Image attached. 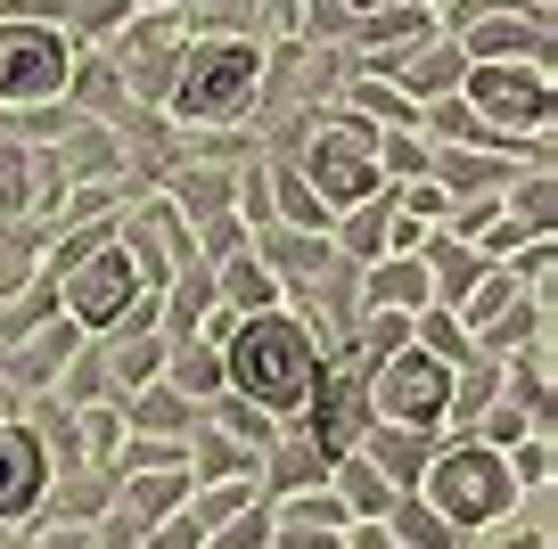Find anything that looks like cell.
Here are the masks:
<instances>
[{
    "label": "cell",
    "instance_id": "obj_8",
    "mask_svg": "<svg viewBox=\"0 0 558 549\" xmlns=\"http://www.w3.org/2000/svg\"><path fill=\"white\" fill-rule=\"evenodd\" d=\"M41 476H50V460H41V443L25 427H0V516H25L41 500Z\"/></svg>",
    "mask_w": 558,
    "mask_h": 549
},
{
    "label": "cell",
    "instance_id": "obj_12",
    "mask_svg": "<svg viewBox=\"0 0 558 549\" xmlns=\"http://www.w3.org/2000/svg\"><path fill=\"white\" fill-rule=\"evenodd\" d=\"M469 279H476V255H452V246H444V288L460 295V288H469Z\"/></svg>",
    "mask_w": 558,
    "mask_h": 549
},
{
    "label": "cell",
    "instance_id": "obj_5",
    "mask_svg": "<svg viewBox=\"0 0 558 549\" xmlns=\"http://www.w3.org/2000/svg\"><path fill=\"white\" fill-rule=\"evenodd\" d=\"M369 402H378L386 418H402V427H427V418H444V402H452V369L427 361V353H402V361L378 369Z\"/></svg>",
    "mask_w": 558,
    "mask_h": 549
},
{
    "label": "cell",
    "instance_id": "obj_9",
    "mask_svg": "<svg viewBox=\"0 0 558 549\" xmlns=\"http://www.w3.org/2000/svg\"><path fill=\"white\" fill-rule=\"evenodd\" d=\"M469 83H476V99H485L493 115H518V123H550V83H542V74H518V66H476Z\"/></svg>",
    "mask_w": 558,
    "mask_h": 549
},
{
    "label": "cell",
    "instance_id": "obj_13",
    "mask_svg": "<svg viewBox=\"0 0 558 549\" xmlns=\"http://www.w3.org/2000/svg\"><path fill=\"white\" fill-rule=\"evenodd\" d=\"M353 9H386V0H353Z\"/></svg>",
    "mask_w": 558,
    "mask_h": 549
},
{
    "label": "cell",
    "instance_id": "obj_7",
    "mask_svg": "<svg viewBox=\"0 0 558 549\" xmlns=\"http://www.w3.org/2000/svg\"><path fill=\"white\" fill-rule=\"evenodd\" d=\"M132 295H140V263L123 255V246H107V255H90L83 271H74L66 304H74V320H116Z\"/></svg>",
    "mask_w": 558,
    "mask_h": 549
},
{
    "label": "cell",
    "instance_id": "obj_6",
    "mask_svg": "<svg viewBox=\"0 0 558 549\" xmlns=\"http://www.w3.org/2000/svg\"><path fill=\"white\" fill-rule=\"evenodd\" d=\"M369 181H378V164H369V132H362V123H329V132L313 139V190L329 197V206H362Z\"/></svg>",
    "mask_w": 558,
    "mask_h": 549
},
{
    "label": "cell",
    "instance_id": "obj_3",
    "mask_svg": "<svg viewBox=\"0 0 558 549\" xmlns=\"http://www.w3.org/2000/svg\"><path fill=\"white\" fill-rule=\"evenodd\" d=\"M246 90H255V50H239V41H206V50H190V66H181L173 107L197 115V123H214V115H239Z\"/></svg>",
    "mask_w": 558,
    "mask_h": 549
},
{
    "label": "cell",
    "instance_id": "obj_10",
    "mask_svg": "<svg viewBox=\"0 0 558 549\" xmlns=\"http://www.w3.org/2000/svg\"><path fill=\"white\" fill-rule=\"evenodd\" d=\"M362 411H369V394L353 386V369H337L329 394H320V411H313V443H320V451H345L353 427H362Z\"/></svg>",
    "mask_w": 558,
    "mask_h": 549
},
{
    "label": "cell",
    "instance_id": "obj_2",
    "mask_svg": "<svg viewBox=\"0 0 558 549\" xmlns=\"http://www.w3.org/2000/svg\"><path fill=\"white\" fill-rule=\"evenodd\" d=\"M427 500H436L452 525H485L518 500V476L493 460L485 443H460V451H436V476H427Z\"/></svg>",
    "mask_w": 558,
    "mask_h": 549
},
{
    "label": "cell",
    "instance_id": "obj_4",
    "mask_svg": "<svg viewBox=\"0 0 558 549\" xmlns=\"http://www.w3.org/2000/svg\"><path fill=\"white\" fill-rule=\"evenodd\" d=\"M66 83V41L50 25H0V99H50Z\"/></svg>",
    "mask_w": 558,
    "mask_h": 549
},
{
    "label": "cell",
    "instance_id": "obj_1",
    "mask_svg": "<svg viewBox=\"0 0 558 549\" xmlns=\"http://www.w3.org/2000/svg\"><path fill=\"white\" fill-rule=\"evenodd\" d=\"M230 386H239V394H255L263 411H304V402H313V386H320L313 337H304L296 320H279V312L246 320L239 337H230Z\"/></svg>",
    "mask_w": 558,
    "mask_h": 549
},
{
    "label": "cell",
    "instance_id": "obj_11",
    "mask_svg": "<svg viewBox=\"0 0 558 549\" xmlns=\"http://www.w3.org/2000/svg\"><path fill=\"white\" fill-rule=\"evenodd\" d=\"M452 74H460V50H427V58H418V83H427V90L452 83Z\"/></svg>",
    "mask_w": 558,
    "mask_h": 549
}]
</instances>
